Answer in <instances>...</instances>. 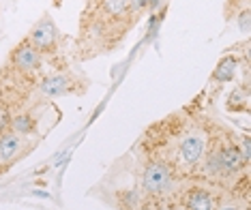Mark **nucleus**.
Here are the masks:
<instances>
[{
  "mask_svg": "<svg viewBox=\"0 0 251 210\" xmlns=\"http://www.w3.org/2000/svg\"><path fill=\"white\" fill-rule=\"evenodd\" d=\"M163 2V0H148V9H151V11H155L157 7H159V4H161Z\"/></svg>",
  "mask_w": 251,
  "mask_h": 210,
  "instance_id": "nucleus-17",
  "label": "nucleus"
},
{
  "mask_svg": "<svg viewBox=\"0 0 251 210\" xmlns=\"http://www.w3.org/2000/svg\"><path fill=\"white\" fill-rule=\"evenodd\" d=\"M93 2H99V0H93Z\"/></svg>",
  "mask_w": 251,
  "mask_h": 210,
  "instance_id": "nucleus-19",
  "label": "nucleus"
},
{
  "mask_svg": "<svg viewBox=\"0 0 251 210\" xmlns=\"http://www.w3.org/2000/svg\"><path fill=\"white\" fill-rule=\"evenodd\" d=\"M206 141V133L198 131V129L182 133L178 138V144H176L172 161H170L174 172H193L204 159Z\"/></svg>",
  "mask_w": 251,
  "mask_h": 210,
  "instance_id": "nucleus-1",
  "label": "nucleus"
},
{
  "mask_svg": "<svg viewBox=\"0 0 251 210\" xmlns=\"http://www.w3.org/2000/svg\"><path fill=\"white\" fill-rule=\"evenodd\" d=\"M35 127H37V120L30 114H18V116L11 118V122H9V131L18 133L20 138L30 135L32 131H35Z\"/></svg>",
  "mask_w": 251,
  "mask_h": 210,
  "instance_id": "nucleus-10",
  "label": "nucleus"
},
{
  "mask_svg": "<svg viewBox=\"0 0 251 210\" xmlns=\"http://www.w3.org/2000/svg\"><path fill=\"white\" fill-rule=\"evenodd\" d=\"M22 148H24V140L18 133L13 131L0 133V163H4V165L13 163L20 157Z\"/></svg>",
  "mask_w": 251,
  "mask_h": 210,
  "instance_id": "nucleus-8",
  "label": "nucleus"
},
{
  "mask_svg": "<svg viewBox=\"0 0 251 210\" xmlns=\"http://www.w3.org/2000/svg\"><path fill=\"white\" fill-rule=\"evenodd\" d=\"M39 54H54L56 45H58V30H56L52 18H41L32 26L30 35L26 39Z\"/></svg>",
  "mask_w": 251,
  "mask_h": 210,
  "instance_id": "nucleus-3",
  "label": "nucleus"
},
{
  "mask_svg": "<svg viewBox=\"0 0 251 210\" xmlns=\"http://www.w3.org/2000/svg\"><path fill=\"white\" fill-rule=\"evenodd\" d=\"M219 163H221V178H234L241 174V169L247 165L241 155L236 141L226 140L219 141Z\"/></svg>",
  "mask_w": 251,
  "mask_h": 210,
  "instance_id": "nucleus-4",
  "label": "nucleus"
},
{
  "mask_svg": "<svg viewBox=\"0 0 251 210\" xmlns=\"http://www.w3.org/2000/svg\"><path fill=\"white\" fill-rule=\"evenodd\" d=\"M41 54L37 52L28 41H22L18 47L11 52V65L18 73H37L41 69Z\"/></svg>",
  "mask_w": 251,
  "mask_h": 210,
  "instance_id": "nucleus-5",
  "label": "nucleus"
},
{
  "mask_svg": "<svg viewBox=\"0 0 251 210\" xmlns=\"http://www.w3.org/2000/svg\"><path fill=\"white\" fill-rule=\"evenodd\" d=\"M35 195L37 197H48V200H50V193H45V191H35Z\"/></svg>",
  "mask_w": 251,
  "mask_h": 210,
  "instance_id": "nucleus-18",
  "label": "nucleus"
},
{
  "mask_svg": "<svg viewBox=\"0 0 251 210\" xmlns=\"http://www.w3.org/2000/svg\"><path fill=\"white\" fill-rule=\"evenodd\" d=\"M236 69H238V58L234 54H227L217 62V67L213 71V79L215 82H221V84L230 82V79H234V75H236Z\"/></svg>",
  "mask_w": 251,
  "mask_h": 210,
  "instance_id": "nucleus-9",
  "label": "nucleus"
},
{
  "mask_svg": "<svg viewBox=\"0 0 251 210\" xmlns=\"http://www.w3.org/2000/svg\"><path fill=\"white\" fill-rule=\"evenodd\" d=\"M138 202H140V193L135 191V189H127L125 191V197H123V206L131 210V208H135L138 206Z\"/></svg>",
  "mask_w": 251,
  "mask_h": 210,
  "instance_id": "nucleus-13",
  "label": "nucleus"
},
{
  "mask_svg": "<svg viewBox=\"0 0 251 210\" xmlns=\"http://www.w3.org/2000/svg\"><path fill=\"white\" fill-rule=\"evenodd\" d=\"M148 9V0H129V7H127V13L129 15H140L142 11Z\"/></svg>",
  "mask_w": 251,
  "mask_h": 210,
  "instance_id": "nucleus-14",
  "label": "nucleus"
},
{
  "mask_svg": "<svg viewBox=\"0 0 251 210\" xmlns=\"http://www.w3.org/2000/svg\"><path fill=\"white\" fill-rule=\"evenodd\" d=\"M127 7H129V0H99L101 15H107L112 20L127 15Z\"/></svg>",
  "mask_w": 251,
  "mask_h": 210,
  "instance_id": "nucleus-11",
  "label": "nucleus"
},
{
  "mask_svg": "<svg viewBox=\"0 0 251 210\" xmlns=\"http://www.w3.org/2000/svg\"><path fill=\"white\" fill-rule=\"evenodd\" d=\"M140 185L148 197H165L174 191L176 172L170 163L161 161V159H152L142 169Z\"/></svg>",
  "mask_w": 251,
  "mask_h": 210,
  "instance_id": "nucleus-2",
  "label": "nucleus"
},
{
  "mask_svg": "<svg viewBox=\"0 0 251 210\" xmlns=\"http://www.w3.org/2000/svg\"><path fill=\"white\" fill-rule=\"evenodd\" d=\"M71 88V77L67 73H56V75H48L41 79V84L37 86L39 94L45 99H54V96H62L65 93H69Z\"/></svg>",
  "mask_w": 251,
  "mask_h": 210,
  "instance_id": "nucleus-7",
  "label": "nucleus"
},
{
  "mask_svg": "<svg viewBox=\"0 0 251 210\" xmlns=\"http://www.w3.org/2000/svg\"><path fill=\"white\" fill-rule=\"evenodd\" d=\"M215 210H245L238 202H226V204H219V206H215Z\"/></svg>",
  "mask_w": 251,
  "mask_h": 210,
  "instance_id": "nucleus-16",
  "label": "nucleus"
},
{
  "mask_svg": "<svg viewBox=\"0 0 251 210\" xmlns=\"http://www.w3.org/2000/svg\"><path fill=\"white\" fill-rule=\"evenodd\" d=\"M249 20H251L249 7H245L241 11V15H236V26H238V30H241L243 35H247V32H249Z\"/></svg>",
  "mask_w": 251,
  "mask_h": 210,
  "instance_id": "nucleus-12",
  "label": "nucleus"
},
{
  "mask_svg": "<svg viewBox=\"0 0 251 210\" xmlns=\"http://www.w3.org/2000/svg\"><path fill=\"white\" fill-rule=\"evenodd\" d=\"M182 204L187 210H215V197L213 193L204 187H191L182 193Z\"/></svg>",
  "mask_w": 251,
  "mask_h": 210,
  "instance_id": "nucleus-6",
  "label": "nucleus"
},
{
  "mask_svg": "<svg viewBox=\"0 0 251 210\" xmlns=\"http://www.w3.org/2000/svg\"><path fill=\"white\" fill-rule=\"evenodd\" d=\"M241 148V155L245 159V163H249V159H251V140L249 138H243V144L238 146Z\"/></svg>",
  "mask_w": 251,
  "mask_h": 210,
  "instance_id": "nucleus-15",
  "label": "nucleus"
}]
</instances>
